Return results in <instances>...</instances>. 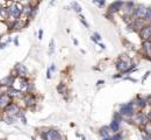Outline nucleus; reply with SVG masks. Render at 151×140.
<instances>
[{"instance_id": "obj_1", "label": "nucleus", "mask_w": 151, "mask_h": 140, "mask_svg": "<svg viewBox=\"0 0 151 140\" xmlns=\"http://www.w3.org/2000/svg\"><path fill=\"white\" fill-rule=\"evenodd\" d=\"M119 113L121 114L122 118H126L128 123H132L130 121V118L134 116L135 113V104H134V100L132 102H129L127 104H121L120 105V111Z\"/></svg>"}, {"instance_id": "obj_2", "label": "nucleus", "mask_w": 151, "mask_h": 140, "mask_svg": "<svg viewBox=\"0 0 151 140\" xmlns=\"http://www.w3.org/2000/svg\"><path fill=\"white\" fill-rule=\"evenodd\" d=\"M22 7L23 5L20 4V3H13L10 7H7V11H8V20L10 21H14L16 19H20L21 18V14H22Z\"/></svg>"}, {"instance_id": "obj_3", "label": "nucleus", "mask_w": 151, "mask_h": 140, "mask_svg": "<svg viewBox=\"0 0 151 140\" xmlns=\"http://www.w3.org/2000/svg\"><path fill=\"white\" fill-rule=\"evenodd\" d=\"M41 138L43 140H63V137L60 134V132L56 128H51V130H45L42 131L40 133Z\"/></svg>"}, {"instance_id": "obj_4", "label": "nucleus", "mask_w": 151, "mask_h": 140, "mask_svg": "<svg viewBox=\"0 0 151 140\" xmlns=\"http://www.w3.org/2000/svg\"><path fill=\"white\" fill-rule=\"evenodd\" d=\"M11 75L13 77H25V78H27L28 77V70L23 64L19 63V64H16L15 69L13 70V73Z\"/></svg>"}, {"instance_id": "obj_5", "label": "nucleus", "mask_w": 151, "mask_h": 140, "mask_svg": "<svg viewBox=\"0 0 151 140\" xmlns=\"http://www.w3.org/2000/svg\"><path fill=\"white\" fill-rule=\"evenodd\" d=\"M134 123L138 126H143L146 121H149V114H145L144 112H138V113H134V116L131 117Z\"/></svg>"}, {"instance_id": "obj_6", "label": "nucleus", "mask_w": 151, "mask_h": 140, "mask_svg": "<svg viewBox=\"0 0 151 140\" xmlns=\"http://www.w3.org/2000/svg\"><path fill=\"white\" fill-rule=\"evenodd\" d=\"M145 12H146V7L145 6H142V5H138V6H135L132 8V12H131V18H135V19H143L144 15H145Z\"/></svg>"}, {"instance_id": "obj_7", "label": "nucleus", "mask_w": 151, "mask_h": 140, "mask_svg": "<svg viewBox=\"0 0 151 140\" xmlns=\"http://www.w3.org/2000/svg\"><path fill=\"white\" fill-rule=\"evenodd\" d=\"M129 67H130V62H129V60H127V58L121 57V58H119V60L116 61V69L119 70L121 74H123Z\"/></svg>"}, {"instance_id": "obj_8", "label": "nucleus", "mask_w": 151, "mask_h": 140, "mask_svg": "<svg viewBox=\"0 0 151 140\" xmlns=\"http://www.w3.org/2000/svg\"><path fill=\"white\" fill-rule=\"evenodd\" d=\"M19 111H20V107H19L16 104H14L13 102H12L11 104H8V105L4 109L5 116H14V117H16V114H18Z\"/></svg>"}, {"instance_id": "obj_9", "label": "nucleus", "mask_w": 151, "mask_h": 140, "mask_svg": "<svg viewBox=\"0 0 151 140\" xmlns=\"http://www.w3.org/2000/svg\"><path fill=\"white\" fill-rule=\"evenodd\" d=\"M138 34H139V36H141V39L143 41H150V35H151V27H150V25L143 26L138 30Z\"/></svg>"}, {"instance_id": "obj_10", "label": "nucleus", "mask_w": 151, "mask_h": 140, "mask_svg": "<svg viewBox=\"0 0 151 140\" xmlns=\"http://www.w3.org/2000/svg\"><path fill=\"white\" fill-rule=\"evenodd\" d=\"M12 102H13V98L8 94H6V92L0 94V110H4Z\"/></svg>"}, {"instance_id": "obj_11", "label": "nucleus", "mask_w": 151, "mask_h": 140, "mask_svg": "<svg viewBox=\"0 0 151 140\" xmlns=\"http://www.w3.org/2000/svg\"><path fill=\"white\" fill-rule=\"evenodd\" d=\"M123 4H124V1H122V0H117V1L112 3L111 6L108 7V13L114 14V13L121 12V10H122V7H123Z\"/></svg>"}, {"instance_id": "obj_12", "label": "nucleus", "mask_w": 151, "mask_h": 140, "mask_svg": "<svg viewBox=\"0 0 151 140\" xmlns=\"http://www.w3.org/2000/svg\"><path fill=\"white\" fill-rule=\"evenodd\" d=\"M23 102L26 103V106L29 107V109H33L35 105H36V97L33 95V94H27V95H23Z\"/></svg>"}, {"instance_id": "obj_13", "label": "nucleus", "mask_w": 151, "mask_h": 140, "mask_svg": "<svg viewBox=\"0 0 151 140\" xmlns=\"http://www.w3.org/2000/svg\"><path fill=\"white\" fill-rule=\"evenodd\" d=\"M13 81H14V77H13L12 75H10V76H7V77H5V78H3L1 81H0V85H1V87H6V88H10V87H12Z\"/></svg>"}, {"instance_id": "obj_14", "label": "nucleus", "mask_w": 151, "mask_h": 140, "mask_svg": "<svg viewBox=\"0 0 151 140\" xmlns=\"http://www.w3.org/2000/svg\"><path fill=\"white\" fill-rule=\"evenodd\" d=\"M120 124H121V121H119V120H116V119H114L113 118V120H112V123H111V125H109V128H111V131L112 132H119L120 131Z\"/></svg>"}, {"instance_id": "obj_15", "label": "nucleus", "mask_w": 151, "mask_h": 140, "mask_svg": "<svg viewBox=\"0 0 151 140\" xmlns=\"http://www.w3.org/2000/svg\"><path fill=\"white\" fill-rule=\"evenodd\" d=\"M8 11L6 7H0V21H7L8 20Z\"/></svg>"}, {"instance_id": "obj_16", "label": "nucleus", "mask_w": 151, "mask_h": 140, "mask_svg": "<svg viewBox=\"0 0 151 140\" xmlns=\"http://www.w3.org/2000/svg\"><path fill=\"white\" fill-rule=\"evenodd\" d=\"M142 50L145 53V56L149 58V55H150V41H143L142 42Z\"/></svg>"}, {"instance_id": "obj_17", "label": "nucleus", "mask_w": 151, "mask_h": 140, "mask_svg": "<svg viewBox=\"0 0 151 140\" xmlns=\"http://www.w3.org/2000/svg\"><path fill=\"white\" fill-rule=\"evenodd\" d=\"M109 132H111L109 126H105V127H102V128L100 130V135H101L102 138H108V137H111Z\"/></svg>"}, {"instance_id": "obj_18", "label": "nucleus", "mask_w": 151, "mask_h": 140, "mask_svg": "<svg viewBox=\"0 0 151 140\" xmlns=\"http://www.w3.org/2000/svg\"><path fill=\"white\" fill-rule=\"evenodd\" d=\"M3 120L6 121L7 124H13V123H15L16 117H14V116H4V117H3Z\"/></svg>"}, {"instance_id": "obj_19", "label": "nucleus", "mask_w": 151, "mask_h": 140, "mask_svg": "<svg viewBox=\"0 0 151 140\" xmlns=\"http://www.w3.org/2000/svg\"><path fill=\"white\" fill-rule=\"evenodd\" d=\"M71 7L73 8V11L74 12H77V13H82V7H80V5L77 3V1H73L72 4H71Z\"/></svg>"}, {"instance_id": "obj_20", "label": "nucleus", "mask_w": 151, "mask_h": 140, "mask_svg": "<svg viewBox=\"0 0 151 140\" xmlns=\"http://www.w3.org/2000/svg\"><path fill=\"white\" fill-rule=\"evenodd\" d=\"M57 91H58V94H60V95H65V94H66V85H65L64 83H60V84L57 87Z\"/></svg>"}, {"instance_id": "obj_21", "label": "nucleus", "mask_w": 151, "mask_h": 140, "mask_svg": "<svg viewBox=\"0 0 151 140\" xmlns=\"http://www.w3.org/2000/svg\"><path fill=\"white\" fill-rule=\"evenodd\" d=\"M148 24H150V20H151V10L149 7H146V12H145V15L143 18Z\"/></svg>"}, {"instance_id": "obj_22", "label": "nucleus", "mask_w": 151, "mask_h": 140, "mask_svg": "<svg viewBox=\"0 0 151 140\" xmlns=\"http://www.w3.org/2000/svg\"><path fill=\"white\" fill-rule=\"evenodd\" d=\"M54 53H55V40H51L49 44V55H52Z\"/></svg>"}, {"instance_id": "obj_23", "label": "nucleus", "mask_w": 151, "mask_h": 140, "mask_svg": "<svg viewBox=\"0 0 151 140\" xmlns=\"http://www.w3.org/2000/svg\"><path fill=\"white\" fill-rule=\"evenodd\" d=\"M93 3L97 4L100 8H102V7H105V5H106V0H93Z\"/></svg>"}, {"instance_id": "obj_24", "label": "nucleus", "mask_w": 151, "mask_h": 140, "mask_svg": "<svg viewBox=\"0 0 151 140\" xmlns=\"http://www.w3.org/2000/svg\"><path fill=\"white\" fill-rule=\"evenodd\" d=\"M112 140H122V134L120 132H115L113 137H111Z\"/></svg>"}, {"instance_id": "obj_25", "label": "nucleus", "mask_w": 151, "mask_h": 140, "mask_svg": "<svg viewBox=\"0 0 151 140\" xmlns=\"http://www.w3.org/2000/svg\"><path fill=\"white\" fill-rule=\"evenodd\" d=\"M79 20H80V22H82V24H83V25H84V26H85L86 28H89V24L86 22V20H85V18H84L83 15H80V17H79Z\"/></svg>"}, {"instance_id": "obj_26", "label": "nucleus", "mask_w": 151, "mask_h": 140, "mask_svg": "<svg viewBox=\"0 0 151 140\" xmlns=\"http://www.w3.org/2000/svg\"><path fill=\"white\" fill-rule=\"evenodd\" d=\"M51 73H52V71H51V69L49 68V69L47 70V78H48V80H50V78H51V76H52V75H51Z\"/></svg>"}, {"instance_id": "obj_27", "label": "nucleus", "mask_w": 151, "mask_h": 140, "mask_svg": "<svg viewBox=\"0 0 151 140\" xmlns=\"http://www.w3.org/2000/svg\"><path fill=\"white\" fill-rule=\"evenodd\" d=\"M142 138H143L144 140H150V135H148V134H145V133H142Z\"/></svg>"}, {"instance_id": "obj_28", "label": "nucleus", "mask_w": 151, "mask_h": 140, "mask_svg": "<svg viewBox=\"0 0 151 140\" xmlns=\"http://www.w3.org/2000/svg\"><path fill=\"white\" fill-rule=\"evenodd\" d=\"M8 44V42H3V43H0V49H4L6 48V46Z\"/></svg>"}, {"instance_id": "obj_29", "label": "nucleus", "mask_w": 151, "mask_h": 140, "mask_svg": "<svg viewBox=\"0 0 151 140\" xmlns=\"http://www.w3.org/2000/svg\"><path fill=\"white\" fill-rule=\"evenodd\" d=\"M42 36H43V30H42V29H40V30H38V39H40V40H42V39H43Z\"/></svg>"}, {"instance_id": "obj_30", "label": "nucleus", "mask_w": 151, "mask_h": 140, "mask_svg": "<svg viewBox=\"0 0 151 140\" xmlns=\"http://www.w3.org/2000/svg\"><path fill=\"white\" fill-rule=\"evenodd\" d=\"M149 75H150V71H146V73H145V75H144V77H143V80H142V82H144V81L149 77Z\"/></svg>"}, {"instance_id": "obj_31", "label": "nucleus", "mask_w": 151, "mask_h": 140, "mask_svg": "<svg viewBox=\"0 0 151 140\" xmlns=\"http://www.w3.org/2000/svg\"><path fill=\"white\" fill-rule=\"evenodd\" d=\"M126 80H128V81H130V82H134V83H136V82H137V80L131 78V77H126Z\"/></svg>"}, {"instance_id": "obj_32", "label": "nucleus", "mask_w": 151, "mask_h": 140, "mask_svg": "<svg viewBox=\"0 0 151 140\" xmlns=\"http://www.w3.org/2000/svg\"><path fill=\"white\" fill-rule=\"evenodd\" d=\"M104 83H105L104 81H99V82L97 83V85H101V84H104Z\"/></svg>"}, {"instance_id": "obj_33", "label": "nucleus", "mask_w": 151, "mask_h": 140, "mask_svg": "<svg viewBox=\"0 0 151 140\" xmlns=\"http://www.w3.org/2000/svg\"><path fill=\"white\" fill-rule=\"evenodd\" d=\"M99 46L101 47V49H105V48H106V47H105V44H102V43H99Z\"/></svg>"}, {"instance_id": "obj_34", "label": "nucleus", "mask_w": 151, "mask_h": 140, "mask_svg": "<svg viewBox=\"0 0 151 140\" xmlns=\"http://www.w3.org/2000/svg\"><path fill=\"white\" fill-rule=\"evenodd\" d=\"M73 43H74L76 46H78V41H77V40H73Z\"/></svg>"}, {"instance_id": "obj_35", "label": "nucleus", "mask_w": 151, "mask_h": 140, "mask_svg": "<svg viewBox=\"0 0 151 140\" xmlns=\"http://www.w3.org/2000/svg\"><path fill=\"white\" fill-rule=\"evenodd\" d=\"M102 140H112V139H111V137H108V138H102Z\"/></svg>"}, {"instance_id": "obj_36", "label": "nucleus", "mask_w": 151, "mask_h": 140, "mask_svg": "<svg viewBox=\"0 0 151 140\" xmlns=\"http://www.w3.org/2000/svg\"><path fill=\"white\" fill-rule=\"evenodd\" d=\"M55 1H56V0H51V1H50V5H54V4H55Z\"/></svg>"}, {"instance_id": "obj_37", "label": "nucleus", "mask_w": 151, "mask_h": 140, "mask_svg": "<svg viewBox=\"0 0 151 140\" xmlns=\"http://www.w3.org/2000/svg\"><path fill=\"white\" fill-rule=\"evenodd\" d=\"M5 1H7V3H10V1H13V0H5Z\"/></svg>"}, {"instance_id": "obj_38", "label": "nucleus", "mask_w": 151, "mask_h": 140, "mask_svg": "<svg viewBox=\"0 0 151 140\" xmlns=\"http://www.w3.org/2000/svg\"><path fill=\"white\" fill-rule=\"evenodd\" d=\"M33 140H35V138H33Z\"/></svg>"}, {"instance_id": "obj_39", "label": "nucleus", "mask_w": 151, "mask_h": 140, "mask_svg": "<svg viewBox=\"0 0 151 140\" xmlns=\"http://www.w3.org/2000/svg\"><path fill=\"white\" fill-rule=\"evenodd\" d=\"M0 7H1V6H0Z\"/></svg>"}]
</instances>
